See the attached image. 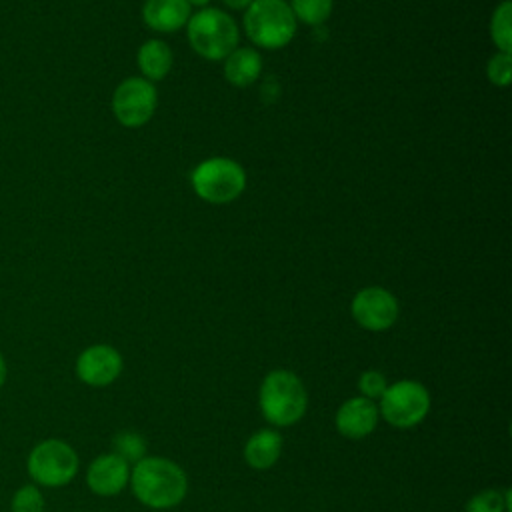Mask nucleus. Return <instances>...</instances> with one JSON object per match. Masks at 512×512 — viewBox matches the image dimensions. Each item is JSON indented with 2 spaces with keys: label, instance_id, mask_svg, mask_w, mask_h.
Listing matches in <instances>:
<instances>
[{
  "label": "nucleus",
  "instance_id": "obj_1",
  "mask_svg": "<svg viewBox=\"0 0 512 512\" xmlns=\"http://www.w3.org/2000/svg\"><path fill=\"white\" fill-rule=\"evenodd\" d=\"M128 482L138 502L156 510L180 504L188 492L184 470L176 462L160 456H144L138 460Z\"/></svg>",
  "mask_w": 512,
  "mask_h": 512
},
{
  "label": "nucleus",
  "instance_id": "obj_2",
  "mask_svg": "<svg viewBox=\"0 0 512 512\" xmlns=\"http://www.w3.org/2000/svg\"><path fill=\"white\" fill-rule=\"evenodd\" d=\"M258 402L264 418L272 426H292L304 416L308 396L302 380L294 372L272 370L260 384Z\"/></svg>",
  "mask_w": 512,
  "mask_h": 512
},
{
  "label": "nucleus",
  "instance_id": "obj_3",
  "mask_svg": "<svg viewBox=\"0 0 512 512\" xmlns=\"http://www.w3.org/2000/svg\"><path fill=\"white\" fill-rule=\"evenodd\" d=\"M246 36L260 48L278 50L296 34V18L284 0H252L244 14Z\"/></svg>",
  "mask_w": 512,
  "mask_h": 512
},
{
  "label": "nucleus",
  "instance_id": "obj_4",
  "mask_svg": "<svg viewBox=\"0 0 512 512\" xmlns=\"http://www.w3.org/2000/svg\"><path fill=\"white\" fill-rule=\"evenodd\" d=\"M192 50L206 60H224L238 44L236 22L218 8H204L186 22Z\"/></svg>",
  "mask_w": 512,
  "mask_h": 512
},
{
  "label": "nucleus",
  "instance_id": "obj_5",
  "mask_svg": "<svg viewBox=\"0 0 512 512\" xmlns=\"http://www.w3.org/2000/svg\"><path fill=\"white\" fill-rule=\"evenodd\" d=\"M78 466L80 460L76 450L60 438H46L38 442L26 458L28 476L36 486L46 488H60L70 484L78 474Z\"/></svg>",
  "mask_w": 512,
  "mask_h": 512
},
{
  "label": "nucleus",
  "instance_id": "obj_6",
  "mask_svg": "<svg viewBox=\"0 0 512 512\" xmlns=\"http://www.w3.org/2000/svg\"><path fill=\"white\" fill-rule=\"evenodd\" d=\"M194 192L210 204H228L246 188L244 168L230 158H208L192 172Z\"/></svg>",
  "mask_w": 512,
  "mask_h": 512
},
{
  "label": "nucleus",
  "instance_id": "obj_7",
  "mask_svg": "<svg viewBox=\"0 0 512 512\" xmlns=\"http://www.w3.org/2000/svg\"><path fill=\"white\" fill-rule=\"evenodd\" d=\"M378 400V414L396 428H412L420 424L430 410V394L416 380H398L388 384Z\"/></svg>",
  "mask_w": 512,
  "mask_h": 512
},
{
  "label": "nucleus",
  "instance_id": "obj_8",
  "mask_svg": "<svg viewBox=\"0 0 512 512\" xmlns=\"http://www.w3.org/2000/svg\"><path fill=\"white\" fill-rule=\"evenodd\" d=\"M156 88L146 78H126L112 94V112L126 128L144 126L156 110Z\"/></svg>",
  "mask_w": 512,
  "mask_h": 512
},
{
  "label": "nucleus",
  "instance_id": "obj_9",
  "mask_svg": "<svg viewBox=\"0 0 512 512\" xmlns=\"http://www.w3.org/2000/svg\"><path fill=\"white\" fill-rule=\"evenodd\" d=\"M352 316L354 320L372 332H382L388 330L396 318H398V300L394 298L392 292L380 288V286H370L362 288L354 300H352Z\"/></svg>",
  "mask_w": 512,
  "mask_h": 512
},
{
  "label": "nucleus",
  "instance_id": "obj_10",
  "mask_svg": "<svg viewBox=\"0 0 512 512\" xmlns=\"http://www.w3.org/2000/svg\"><path fill=\"white\" fill-rule=\"evenodd\" d=\"M74 368L80 382L92 388H104L120 376L122 356L114 346L92 344L78 354Z\"/></svg>",
  "mask_w": 512,
  "mask_h": 512
},
{
  "label": "nucleus",
  "instance_id": "obj_11",
  "mask_svg": "<svg viewBox=\"0 0 512 512\" xmlns=\"http://www.w3.org/2000/svg\"><path fill=\"white\" fill-rule=\"evenodd\" d=\"M130 480L128 462L114 452L96 456L86 470V484L96 496H116Z\"/></svg>",
  "mask_w": 512,
  "mask_h": 512
},
{
  "label": "nucleus",
  "instance_id": "obj_12",
  "mask_svg": "<svg viewBox=\"0 0 512 512\" xmlns=\"http://www.w3.org/2000/svg\"><path fill=\"white\" fill-rule=\"evenodd\" d=\"M378 406L364 398V396H356L346 400L338 412H336V428L342 436L352 438V440H360L364 436H368L376 424H378Z\"/></svg>",
  "mask_w": 512,
  "mask_h": 512
},
{
  "label": "nucleus",
  "instance_id": "obj_13",
  "mask_svg": "<svg viewBox=\"0 0 512 512\" xmlns=\"http://www.w3.org/2000/svg\"><path fill=\"white\" fill-rule=\"evenodd\" d=\"M142 18L156 32H176L190 20V4L186 0H146Z\"/></svg>",
  "mask_w": 512,
  "mask_h": 512
},
{
  "label": "nucleus",
  "instance_id": "obj_14",
  "mask_svg": "<svg viewBox=\"0 0 512 512\" xmlns=\"http://www.w3.org/2000/svg\"><path fill=\"white\" fill-rule=\"evenodd\" d=\"M282 452V436L274 428H262L254 432L246 446H244V458L250 468L256 470H268L272 468Z\"/></svg>",
  "mask_w": 512,
  "mask_h": 512
},
{
  "label": "nucleus",
  "instance_id": "obj_15",
  "mask_svg": "<svg viewBox=\"0 0 512 512\" xmlns=\"http://www.w3.org/2000/svg\"><path fill=\"white\" fill-rule=\"evenodd\" d=\"M262 58L252 48H234L224 58V76L236 88H246L260 76Z\"/></svg>",
  "mask_w": 512,
  "mask_h": 512
},
{
  "label": "nucleus",
  "instance_id": "obj_16",
  "mask_svg": "<svg viewBox=\"0 0 512 512\" xmlns=\"http://www.w3.org/2000/svg\"><path fill=\"white\" fill-rule=\"evenodd\" d=\"M136 60L146 80H162L172 68V50L162 40H148L138 48Z\"/></svg>",
  "mask_w": 512,
  "mask_h": 512
},
{
  "label": "nucleus",
  "instance_id": "obj_17",
  "mask_svg": "<svg viewBox=\"0 0 512 512\" xmlns=\"http://www.w3.org/2000/svg\"><path fill=\"white\" fill-rule=\"evenodd\" d=\"M512 2L504 0L502 4L496 6L490 18V36L492 42L500 52H510L512 50Z\"/></svg>",
  "mask_w": 512,
  "mask_h": 512
},
{
  "label": "nucleus",
  "instance_id": "obj_18",
  "mask_svg": "<svg viewBox=\"0 0 512 512\" xmlns=\"http://www.w3.org/2000/svg\"><path fill=\"white\" fill-rule=\"evenodd\" d=\"M114 454L128 464H136L146 456V440L134 430H122L112 438Z\"/></svg>",
  "mask_w": 512,
  "mask_h": 512
},
{
  "label": "nucleus",
  "instance_id": "obj_19",
  "mask_svg": "<svg viewBox=\"0 0 512 512\" xmlns=\"http://www.w3.org/2000/svg\"><path fill=\"white\" fill-rule=\"evenodd\" d=\"M290 10L296 20L316 26L330 16L332 0H290Z\"/></svg>",
  "mask_w": 512,
  "mask_h": 512
},
{
  "label": "nucleus",
  "instance_id": "obj_20",
  "mask_svg": "<svg viewBox=\"0 0 512 512\" xmlns=\"http://www.w3.org/2000/svg\"><path fill=\"white\" fill-rule=\"evenodd\" d=\"M510 510V490H482L474 494L468 504L466 512H508Z\"/></svg>",
  "mask_w": 512,
  "mask_h": 512
},
{
  "label": "nucleus",
  "instance_id": "obj_21",
  "mask_svg": "<svg viewBox=\"0 0 512 512\" xmlns=\"http://www.w3.org/2000/svg\"><path fill=\"white\" fill-rule=\"evenodd\" d=\"M10 512H44V496L36 484L20 486L10 498Z\"/></svg>",
  "mask_w": 512,
  "mask_h": 512
},
{
  "label": "nucleus",
  "instance_id": "obj_22",
  "mask_svg": "<svg viewBox=\"0 0 512 512\" xmlns=\"http://www.w3.org/2000/svg\"><path fill=\"white\" fill-rule=\"evenodd\" d=\"M486 76L494 86H508L512 78V56L510 52H496L486 64Z\"/></svg>",
  "mask_w": 512,
  "mask_h": 512
},
{
  "label": "nucleus",
  "instance_id": "obj_23",
  "mask_svg": "<svg viewBox=\"0 0 512 512\" xmlns=\"http://www.w3.org/2000/svg\"><path fill=\"white\" fill-rule=\"evenodd\" d=\"M358 388L362 392L364 398L368 400H378L384 390L388 388V382H386V376L378 370H366L360 374V380H358Z\"/></svg>",
  "mask_w": 512,
  "mask_h": 512
},
{
  "label": "nucleus",
  "instance_id": "obj_24",
  "mask_svg": "<svg viewBox=\"0 0 512 512\" xmlns=\"http://www.w3.org/2000/svg\"><path fill=\"white\" fill-rule=\"evenodd\" d=\"M222 2L232 10H246L252 4V0H222Z\"/></svg>",
  "mask_w": 512,
  "mask_h": 512
},
{
  "label": "nucleus",
  "instance_id": "obj_25",
  "mask_svg": "<svg viewBox=\"0 0 512 512\" xmlns=\"http://www.w3.org/2000/svg\"><path fill=\"white\" fill-rule=\"evenodd\" d=\"M6 378H8V364H6L4 354L0 352V388L6 384Z\"/></svg>",
  "mask_w": 512,
  "mask_h": 512
},
{
  "label": "nucleus",
  "instance_id": "obj_26",
  "mask_svg": "<svg viewBox=\"0 0 512 512\" xmlns=\"http://www.w3.org/2000/svg\"><path fill=\"white\" fill-rule=\"evenodd\" d=\"M190 6H206L210 0H186Z\"/></svg>",
  "mask_w": 512,
  "mask_h": 512
}]
</instances>
